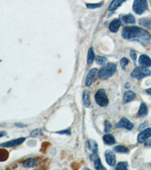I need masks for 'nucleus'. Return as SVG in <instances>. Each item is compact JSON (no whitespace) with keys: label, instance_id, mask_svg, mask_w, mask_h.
<instances>
[{"label":"nucleus","instance_id":"c756f323","mask_svg":"<svg viewBox=\"0 0 151 170\" xmlns=\"http://www.w3.org/2000/svg\"><path fill=\"white\" fill-rule=\"evenodd\" d=\"M0 157H1L2 161H3V159H4L3 157H5V160H6L8 158V153L4 150H2L1 152H0Z\"/></svg>","mask_w":151,"mask_h":170},{"label":"nucleus","instance_id":"aec40b11","mask_svg":"<svg viewBox=\"0 0 151 170\" xmlns=\"http://www.w3.org/2000/svg\"><path fill=\"white\" fill-rule=\"evenodd\" d=\"M147 112H148V109H147V105L144 103H141L139 110H138V116L139 117H144V116H146L147 114Z\"/></svg>","mask_w":151,"mask_h":170},{"label":"nucleus","instance_id":"5701e85b","mask_svg":"<svg viewBox=\"0 0 151 170\" xmlns=\"http://www.w3.org/2000/svg\"><path fill=\"white\" fill-rule=\"evenodd\" d=\"M115 151L117 152V153H125L129 152V149L125 146L122 145H118L116 146L114 148Z\"/></svg>","mask_w":151,"mask_h":170},{"label":"nucleus","instance_id":"39448f33","mask_svg":"<svg viewBox=\"0 0 151 170\" xmlns=\"http://www.w3.org/2000/svg\"><path fill=\"white\" fill-rule=\"evenodd\" d=\"M133 11L138 15H142L147 9V0H134L132 6Z\"/></svg>","mask_w":151,"mask_h":170},{"label":"nucleus","instance_id":"9b49d317","mask_svg":"<svg viewBox=\"0 0 151 170\" xmlns=\"http://www.w3.org/2000/svg\"><path fill=\"white\" fill-rule=\"evenodd\" d=\"M122 21L120 19H114L111 21V24L109 25V29L112 33H116L120 29Z\"/></svg>","mask_w":151,"mask_h":170},{"label":"nucleus","instance_id":"f8f14e48","mask_svg":"<svg viewBox=\"0 0 151 170\" xmlns=\"http://www.w3.org/2000/svg\"><path fill=\"white\" fill-rule=\"evenodd\" d=\"M97 73V70L96 68H93V69L90 70L89 72H88V75H87L86 79V86H90L92 83V80H93V78L95 77L96 73Z\"/></svg>","mask_w":151,"mask_h":170},{"label":"nucleus","instance_id":"b1692460","mask_svg":"<svg viewBox=\"0 0 151 170\" xmlns=\"http://www.w3.org/2000/svg\"><path fill=\"white\" fill-rule=\"evenodd\" d=\"M128 163L126 162H120L116 166V170H127Z\"/></svg>","mask_w":151,"mask_h":170},{"label":"nucleus","instance_id":"20e7f679","mask_svg":"<svg viewBox=\"0 0 151 170\" xmlns=\"http://www.w3.org/2000/svg\"><path fill=\"white\" fill-rule=\"evenodd\" d=\"M150 70L147 69V67H139L134 68V70L131 73V76L133 78H135L137 80H141L145 76L150 75Z\"/></svg>","mask_w":151,"mask_h":170},{"label":"nucleus","instance_id":"0eeeda50","mask_svg":"<svg viewBox=\"0 0 151 170\" xmlns=\"http://www.w3.org/2000/svg\"><path fill=\"white\" fill-rule=\"evenodd\" d=\"M117 128H124L128 130H131L134 128V124L126 118H122L121 120L116 124Z\"/></svg>","mask_w":151,"mask_h":170},{"label":"nucleus","instance_id":"a211bd4d","mask_svg":"<svg viewBox=\"0 0 151 170\" xmlns=\"http://www.w3.org/2000/svg\"><path fill=\"white\" fill-rule=\"evenodd\" d=\"M139 24L145 27L147 29L151 30V18L150 17H144L139 20Z\"/></svg>","mask_w":151,"mask_h":170},{"label":"nucleus","instance_id":"412c9836","mask_svg":"<svg viewBox=\"0 0 151 170\" xmlns=\"http://www.w3.org/2000/svg\"><path fill=\"white\" fill-rule=\"evenodd\" d=\"M83 102H84V105L86 107H91V101L89 99V93H88V90H85L83 92Z\"/></svg>","mask_w":151,"mask_h":170},{"label":"nucleus","instance_id":"393cba45","mask_svg":"<svg viewBox=\"0 0 151 170\" xmlns=\"http://www.w3.org/2000/svg\"><path fill=\"white\" fill-rule=\"evenodd\" d=\"M94 162H95V168L96 169L106 170V168L104 167V166H103L102 164H101L100 158H98L97 160H96L95 161H94Z\"/></svg>","mask_w":151,"mask_h":170},{"label":"nucleus","instance_id":"a878e982","mask_svg":"<svg viewBox=\"0 0 151 170\" xmlns=\"http://www.w3.org/2000/svg\"><path fill=\"white\" fill-rule=\"evenodd\" d=\"M106 61H107V58L104 56H97V58H96V63L99 64V65H102V64H104Z\"/></svg>","mask_w":151,"mask_h":170},{"label":"nucleus","instance_id":"4be33fe9","mask_svg":"<svg viewBox=\"0 0 151 170\" xmlns=\"http://www.w3.org/2000/svg\"><path fill=\"white\" fill-rule=\"evenodd\" d=\"M94 60H95V53H94L93 49H92V48H90V49H88V58H87V63H88V65H91V64L93 63Z\"/></svg>","mask_w":151,"mask_h":170},{"label":"nucleus","instance_id":"423d86ee","mask_svg":"<svg viewBox=\"0 0 151 170\" xmlns=\"http://www.w3.org/2000/svg\"><path fill=\"white\" fill-rule=\"evenodd\" d=\"M25 139H26L25 138H19L14 139V140L12 141H7V142L5 143H2L1 146L5 147V148H13V147L19 146L25 141Z\"/></svg>","mask_w":151,"mask_h":170},{"label":"nucleus","instance_id":"4468645a","mask_svg":"<svg viewBox=\"0 0 151 170\" xmlns=\"http://www.w3.org/2000/svg\"><path fill=\"white\" fill-rule=\"evenodd\" d=\"M135 96L136 95L134 92L130 90L127 91V92H125V94H124L123 95V102L125 104L129 103V102L132 101V100L135 98Z\"/></svg>","mask_w":151,"mask_h":170},{"label":"nucleus","instance_id":"6ab92c4d","mask_svg":"<svg viewBox=\"0 0 151 170\" xmlns=\"http://www.w3.org/2000/svg\"><path fill=\"white\" fill-rule=\"evenodd\" d=\"M36 160L33 158H29L24 162L23 166L26 168H32L36 166Z\"/></svg>","mask_w":151,"mask_h":170},{"label":"nucleus","instance_id":"c9c22d12","mask_svg":"<svg viewBox=\"0 0 151 170\" xmlns=\"http://www.w3.org/2000/svg\"><path fill=\"white\" fill-rule=\"evenodd\" d=\"M146 92L147 93V94H149V95H151V88H150V89H147V90H146Z\"/></svg>","mask_w":151,"mask_h":170},{"label":"nucleus","instance_id":"58836bf2","mask_svg":"<svg viewBox=\"0 0 151 170\" xmlns=\"http://www.w3.org/2000/svg\"><path fill=\"white\" fill-rule=\"evenodd\" d=\"M150 4H151V1H150Z\"/></svg>","mask_w":151,"mask_h":170},{"label":"nucleus","instance_id":"7ed1b4c3","mask_svg":"<svg viewBox=\"0 0 151 170\" xmlns=\"http://www.w3.org/2000/svg\"><path fill=\"white\" fill-rule=\"evenodd\" d=\"M95 101L99 106L106 107L109 104L107 96H106L105 90L104 89H99L95 94Z\"/></svg>","mask_w":151,"mask_h":170},{"label":"nucleus","instance_id":"f03ea898","mask_svg":"<svg viewBox=\"0 0 151 170\" xmlns=\"http://www.w3.org/2000/svg\"><path fill=\"white\" fill-rule=\"evenodd\" d=\"M116 71V64L114 63H108L104 65L98 72V77L101 80H107L113 76Z\"/></svg>","mask_w":151,"mask_h":170},{"label":"nucleus","instance_id":"9d476101","mask_svg":"<svg viewBox=\"0 0 151 170\" xmlns=\"http://www.w3.org/2000/svg\"><path fill=\"white\" fill-rule=\"evenodd\" d=\"M105 158L107 164L109 166H114L116 163V156L111 151H106Z\"/></svg>","mask_w":151,"mask_h":170},{"label":"nucleus","instance_id":"f3484780","mask_svg":"<svg viewBox=\"0 0 151 170\" xmlns=\"http://www.w3.org/2000/svg\"><path fill=\"white\" fill-rule=\"evenodd\" d=\"M87 146H88V149H89L91 151L93 152V153H97V152L98 146H97V142L94 140H92V139H90V140L87 142Z\"/></svg>","mask_w":151,"mask_h":170},{"label":"nucleus","instance_id":"dca6fc26","mask_svg":"<svg viewBox=\"0 0 151 170\" xmlns=\"http://www.w3.org/2000/svg\"><path fill=\"white\" fill-rule=\"evenodd\" d=\"M103 141L107 145H113L116 143V140H115V138L111 134H106L103 137Z\"/></svg>","mask_w":151,"mask_h":170},{"label":"nucleus","instance_id":"e433bc0d","mask_svg":"<svg viewBox=\"0 0 151 170\" xmlns=\"http://www.w3.org/2000/svg\"><path fill=\"white\" fill-rule=\"evenodd\" d=\"M4 135H6V132H1V135H0V137L2 138Z\"/></svg>","mask_w":151,"mask_h":170},{"label":"nucleus","instance_id":"4c0bfd02","mask_svg":"<svg viewBox=\"0 0 151 170\" xmlns=\"http://www.w3.org/2000/svg\"><path fill=\"white\" fill-rule=\"evenodd\" d=\"M146 145H151V140H150L149 141H147V142H146Z\"/></svg>","mask_w":151,"mask_h":170},{"label":"nucleus","instance_id":"f704fd0d","mask_svg":"<svg viewBox=\"0 0 151 170\" xmlns=\"http://www.w3.org/2000/svg\"><path fill=\"white\" fill-rule=\"evenodd\" d=\"M16 126H19V127H21V128H22V127H24L25 126V125H24V124H21V123H16Z\"/></svg>","mask_w":151,"mask_h":170},{"label":"nucleus","instance_id":"cd10ccee","mask_svg":"<svg viewBox=\"0 0 151 170\" xmlns=\"http://www.w3.org/2000/svg\"><path fill=\"white\" fill-rule=\"evenodd\" d=\"M129 64V60H128L126 58H122L121 59L120 61V64H121V67H122V70H125L126 66H127V64Z\"/></svg>","mask_w":151,"mask_h":170},{"label":"nucleus","instance_id":"6e6552de","mask_svg":"<svg viewBox=\"0 0 151 170\" xmlns=\"http://www.w3.org/2000/svg\"><path fill=\"white\" fill-rule=\"evenodd\" d=\"M150 137H151V128H148L139 133L138 135V141L139 143H144Z\"/></svg>","mask_w":151,"mask_h":170},{"label":"nucleus","instance_id":"72a5a7b5","mask_svg":"<svg viewBox=\"0 0 151 170\" xmlns=\"http://www.w3.org/2000/svg\"><path fill=\"white\" fill-rule=\"evenodd\" d=\"M57 133L58 134H66V135H70V132L69 130H64V131H60V132H57Z\"/></svg>","mask_w":151,"mask_h":170},{"label":"nucleus","instance_id":"ddd939ff","mask_svg":"<svg viewBox=\"0 0 151 170\" xmlns=\"http://www.w3.org/2000/svg\"><path fill=\"white\" fill-rule=\"evenodd\" d=\"M120 20L125 24H134L135 23V18L132 15H120Z\"/></svg>","mask_w":151,"mask_h":170},{"label":"nucleus","instance_id":"c85d7f7f","mask_svg":"<svg viewBox=\"0 0 151 170\" xmlns=\"http://www.w3.org/2000/svg\"><path fill=\"white\" fill-rule=\"evenodd\" d=\"M103 3H97V4H86V6L88 8H100Z\"/></svg>","mask_w":151,"mask_h":170},{"label":"nucleus","instance_id":"1a4fd4ad","mask_svg":"<svg viewBox=\"0 0 151 170\" xmlns=\"http://www.w3.org/2000/svg\"><path fill=\"white\" fill-rule=\"evenodd\" d=\"M138 64L143 67H149L151 66V59L146 55H142L138 60Z\"/></svg>","mask_w":151,"mask_h":170},{"label":"nucleus","instance_id":"2f4dec72","mask_svg":"<svg viewBox=\"0 0 151 170\" xmlns=\"http://www.w3.org/2000/svg\"><path fill=\"white\" fill-rule=\"evenodd\" d=\"M40 133H41L40 129H35L31 132L30 135H31L32 137H35V136H38Z\"/></svg>","mask_w":151,"mask_h":170},{"label":"nucleus","instance_id":"bb28decb","mask_svg":"<svg viewBox=\"0 0 151 170\" xmlns=\"http://www.w3.org/2000/svg\"><path fill=\"white\" fill-rule=\"evenodd\" d=\"M112 129V124L111 123V122H109L108 120H105L104 122V132H108L111 130Z\"/></svg>","mask_w":151,"mask_h":170},{"label":"nucleus","instance_id":"7c9ffc66","mask_svg":"<svg viewBox=\"0 0 151 170\" xmlns=\"http://www.w3.org/2000/svg\"><path fill=\"white\" fill-rule=\"evenodd\" d=\"M130 55H131V59H132V60H133V61L135 62L136 61V59H137V55H136V52L134 51V50H131Z\"/></svg>","mask_w":151,"mask_h":170},{"label":"nucleus","instance_id":"2eb2a0df","mask_svg":"<svg viewBox=\"0 0 151 170\" xmlns=\"http://www.w3.org/2000/svg\"><path fill=\"white\" fill-rule=\"evenodd\" d=\"M125 1V0H113V1L111 2V5L109 6L108 10L111 11V12L116 10L119 7L122 5V3H123Z\"/></svg>","mask_w":151,"mask_h":170},{"label":"nucleus","instance_id":"473e14b6","mask_svg":"<svg viewBox=\"0 0 151 170\" xmlns=\"http://www.w3.org/2000/svg\"><path fill=\"white\" fill-rule=\"evenodd\" d=\"M98 158H99V156L97 155L96 153H93L92 154L90 155V159H91V160H92V161H95Z\"/></svg>","mask_w":151,"mask_h":170},{"label":"nucleus","instance_id":"f257e3e1","mask_svg":"<svg viewBox=\"0 0 151 170\" xmlns=\"http://www.w3.org/2000/svg\"><path fill=\"white\" fill-rule=\"evenodd\" d=\"M122 36L125 39L138 41L142 45L149 44L150 41V33L138 27H128L125 28L122 33Z\"/></svg>","mask_w":151,"mask_h":170}]
</instances>
